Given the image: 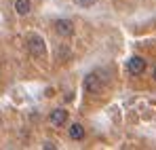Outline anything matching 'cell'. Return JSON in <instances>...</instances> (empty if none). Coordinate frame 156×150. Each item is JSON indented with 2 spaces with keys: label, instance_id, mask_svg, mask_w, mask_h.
<instances>
[{
  "label": "cell",
  "instance_id": "9c48e42d",
  "mask_svg": "<svg viewBox=\"0 0 156 150\" xmlns=\"http://www.w3.org/2000/svg\"><path fill=\"white\" fill-rule=\"evenodd\" d=\"M42 148H51V150H55V144H53V142H44V144H42Z\"/></svg>",
  "mask_w": 156,
  "mask_h": 150
},
{
  "label": "cell",
  "instance_id": "277c9868",
  "mask_svg": "<svg viewBox=\"0 0 156 150\" xmlns=\"http://www.w3.org/2000/svg\"><path fill=\"white\" fill-rule=\"evenodd\" d=\"M49 123H51L53 127H63L66 123H68V110H63V108H55V110H51Z\"/></svg>",
  "mask_w": 156,
  "mask_h": 150
},
{
  "label": "cell",
  "instance_id": "7a4b0ae2",
  "mask_svg": "<svg viewBox=\"0 0 156 150\" xmlns=\"http://www.w3.org/2000/svg\"><path fill=\"white\" fill-rule=\"evenodd\" d=\"M27 51H30L34 57H44V55H47V45H44V40H42L38 34H32V36L27 38Z\"/></svg>",
  "mask_w": 156,
  "mask_h": 150
},
{
  "label": "cell",
  "instance_id": "ba28073f",
  "mask_svg": "<svg viewBox=\"0 0 156 150\" xmlns=\"http://www.w3.org/2000/svg\"><path fill=\"white\" fill-rule=\"evenodd\" d=\"M78 6H82V9H89V6H93V4H97L99 0H74Z\"/></svg>",
  "mask_w": 156,
  "mask_h": 150
},
{
  "label": "cell",
  "instance_id": "6da1fadb",
  "mask_svg": "<svg viewBox=\"0 0 156 150\" xmlns=\"http://www.w3.org/2000/svg\"><path fill=\"white\" fill-rule=\"evenodd\" d=\"M82 87H84V91L87 93H91V95H99L101 91H104V80H101V76L97 74V72H91V74L84 76V82H82Z\"/></svg>",
  "mask_w": 156,
  "mask_h": 150
},
{
  "label": "cell",
  "instance_id": "3957f363",
  "mask_svg": "<svg viewBox=\"0 0 156 150\" xmlns=\"http://www.w3.org/2000/svg\"><path fill=\"white\" fill-rule=\"evenodd\" d=\"M127 72L133 76H139L146 72V59L139 57V55H133L129 61H127Z\"/></svg>",
  "mask_w": 156,
  "mask_h": 150
},
{
  "label": "cell",
  "instance_id": "52a82bcc",
  "mask_svg": "<svg viewBox=\"0 0 156 150\" xmlns=\"http://www.w3.org/2000/svg\"><path fill=\"white\" fill-rule=\"evenodd\" d=\"M68 133H70V137H72V140H84V127L80 125V123H74V125L70 127V131H68Z\"/></svg>",
  "mask_w": 156,
  "mask_h": 150
},
{
  "label": "cell",
  "instance_id": "30bf717a",
  "mask_svg": "<svg viewBox=\"0 0 156 150\" xmlns=\"http://www.w3.org/2000/svg\"><path fill=\"white\" fill-rule=\"evenodd\" d=\"M152 78H154V82H156V68H154V72H152Z\"/></svg>",
  "mask_w": 156,
  "mask_h": 150
},
{
  "label": "cell",
  "instance_id": "8992f818",
  "mask_svg": "<svg viewBox=\"0 0 156 150\" xmlns=\"http://www.w3.org/2000/svg\"><path fill=\"white\" fill-rule=\"evenodd\" d=\"M13 11H15L19 17L30 15V11H32V0H15V2H13Z\"/></svg>",
  "mask_w": 156,
  "mask_h": 150
},
{
  "label": "cell",
  "instance_id": "5b68a950",
  "mask_svg": "<svg viewBox=\"0 0 156 150\" xmlns=\"http://www.w3.org/2000/svg\"><path fill=\"white\" fill-rule=\"evenodd\" d=\"M55 32H57L59 36L68 38V36L74 34V24H72L70 19H57V21H55Z\"/></svg>",
  "mask_w": 156,
  "mask_h": 150
}]
</instances>
